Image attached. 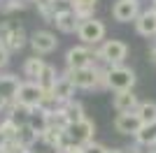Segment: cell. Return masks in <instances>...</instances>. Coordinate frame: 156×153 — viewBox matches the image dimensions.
<instances>
[{"label": "cell", "mask_w": 156, "mask_h": 153, "mask_svg": "<svg viewBox=\"0 0 156 153\" xmlns=\"http://www.w3.org/2000/svg\"><path fill=\"white\" fill-rule=\"evenodd\" d=\"M126 56H128V46L121 39H105L100 49L96 51L93 67L103 70V67H112V65H124Z\"/></svg>", "instance_id": "obj_1"}, {"label": "cell", "mask_w": 156, "mask_h": 153, "mask_svg": "<svg viewBox=\"0 0 156 153\" xmlns=\"http://www.w3.org/2000/svg\"><path fill=\"white\" fill-rule=\"evenodd\" d=\"M105 79H107V88L119 93V90H133L135 86V72L126 67V65H112L105 70Z\"/></svg>", "instance_id": "obj_2"}, {"label": "cell", "mask_w": 156, "mask_h": 153, "mask_svg": "<svg viewBox=\"0 0 156 153\" xmlns=\"http://www.w3.org/2000/svg\"><path fill=\"white\" fill-rule=\"evenodd\" d=\"M42 97H44V90L40 88L35 81H21L16 95H14V104L19 107H26V109H35L42 104Z\"/></svg>", "instance_id": "obj_3"}, {"label": "cell", "mask_w": 156, "mask_h": 153, "mask_svg": "<svg viewBox=\"0 0 156 153\" xmlns=\"http://www.w3.org/2000/svg\"><path fill=\"white\" fill-rule=\"evenodd\" d=\"M77 37L82 39L84 46H91V44H100L105 39V23L100 19H84L77 28Z\"/></svg>", "instance_id": "obj_4"}, {"label": "cell", "mask_w": 156, "mask_h": 153, "mask_svg": "<svg viewBox=\"0 0 156 153\" xmlns=\"http://www.w3.org/2000/svg\"><path fill=\"white\" fill-rule=\"evenodd\" d=\"M93 58H96V51H91L84 44H77V46H72V49H68V53H65V65H68V70L93 67Z\"/></svg>", "instance_id": "obj_5"}, {"label": "cell", "mask_w": 156, "mask_h": 153, "mask_svg": "<svg viewBox=\"0 0 156 153\" xmlns=\"http://www.w3.org/2000/svg\"><path fill=\"white\" fill-rule=\"evenodd\" d=\"M68 137H70V141L75 144V146H86V144H91L93 141V134H96V123L89 121V118H84V121L75 123V125H68Z\"/></svg>", "instance_id": "obj_6"}, {"label": "cell", "mask_w": 156, "mask_h": 153, "mask_svg": "<svg viewBox=\"0 0 156 153\" xmlns=\"http://www.w3.org/2000/svg\"><path fill=\"white\" fill-rule=\"evenodd\" d=\"M63 76L70 79L75 88H98V67H82V70H65Z\"/></svg>", "instance_id": "obj_7"}, {"label": "cell", "mask_w": 156, "mask_h": 153, "mask_svg": "<svg viewBox=\"0 0 156 153\" xmlns=\"http://www.w3.org/2000/svg\"><path fill=\"white\" fill-rule=\"evenodd\" d=\"M28 42H30L33 51H35V56L51 53V51L58 46V39H56V35H54L51 30H35L30 37H28Z\"/></svg>", "instance_id": "obj_8"}, {"label": "cell", "mask_w": 156, "mask_h": 153, "mask_svg": "<svg viewBox=\"0 0 156 153\" xmlns=\"http://www.w3.org/2000/svg\"><path fill=\"white\" fill-rule=\"evenodd\" d=\"M137 14H140V2L137 0H117L112 5V16L119 23H128V21H135Z\"/></svg>", "instance_id": "obj_9"}, {"label": "cell", "mask_w": 156, "mask_h": 153, "mask_svg": "<svg viewBox=\"0 0 156 153\" xmlns=\"http://www.w3.org/2000/svg\"><path fill=\"white\" fill-rule=\"evenodd\" d=\"M112 104H114V109H117L119 114H135L140 100H137V95L133 90H119L112 97Z\"/></svg>", "instance_id": "obj_10"}, {"label": "cell", "mask_w": 156, "mask_h": 153, "mask_svg": "<svg viewBox=\"0 0 156 153\" xmlns=\"http://www.w3.org/2000/svg\"><path fill=\"white\" fill-rule=\"evenodd\" d=\"M140 127H142V121L137 114H117V118H114V130L119 134H133L135 137L140 132Z\"/></svg>", "instance_id": "obj_11"}, {"label": "cell", "mask_w": 156, "mask_h": 153, "mask_svg": "<svg viewBox=\"0 0 156 153\" xmlns=\"http://www.w3.org/2000/svg\"><path fill=\"white\" fill-rule=\"evenodd\" d=\"M135 30L140 35H144V37H156V14L151 9H144V12L137 14Z\"/></svg>", "instance_id": "obj_12"}, {"label": "cell", "mask_w": 156, "mask_h": 153, "mask_svg": "<svg viewBox=\"0 0 156 153\" xmlns=\"http://www.w3.org/2000/svg\"><path fill=\"white\" fill-rule=\"evenodd\" d=\"M75 90H77V88L70 83V79L61 74V76H58V81H56V86L51 88V93H49V95H54L56 100L61 102V104H65V102L75 100Z\"/></svg>", "instance_id": "obj_13"}, {"label": "cell", "mask_w": 156, "mask_h": 153, "mask_svg": "<svg viewBox=\"0 0 156 153\" xmlns=\"http://www.w3.org/2000/svg\"><path fill=\"white\" fill-rule=\"evenodd\" d=\"M19 86H21V81L16 74H0V97H5L7 102L14 100Z\"/></svg>", "instance_id": "obj_14"}, {"label": "cell", "mask_w": 156, "mask_h": 153, "mask_svg": "<svg viewBox=\"0 0 156 153\" xmlns=\"http://www.w3.org/2000/svg\"><path fill=\"white\" fill-rule=\"evenodd\" d=\"M54 23H56V28H58L61 32L70 35V32H77V28H79V23H82V19H79L75 12H65V14H58Z\"/></svg>", "instance_id": "obj_15"}, {"label": "cell", "mask_w": 156, "mask_h": 153, "mask_svg": "<svg viewBox=\"0 0 156 153\" xmlns=\"http://www.w3.org/2000/svg\"><path fill=\"white\" fill-rule=\"evenodd\" d=\"M58 76H61V74L56 72V67L47 63L44 70L40 72V76H37V81H35V83H37V86L44 90V93H51V88L56 86V81H58Z\"/></svg>", "instance_id": "obj_16"}, {"label": "cell", "mask_w": 156, "mask_h": 153, "mask_svg": "<svg viewBox=\"0 0 156 153\" xmlns=\"http://www.w3.org/2000/svg\"><path fill=\"white\" fill-rule=\"evenodd\" d=\"M44 58H40V56H30L23 60V76H26V81H37V76L40 72L44 70Z\"/></svg>", "instance_id": "obj_17"}, {"label": "cell", "mask_w": 156, "mask_h": 153, "mask_svg": "<svg viewBox=\"0 0 156 153\" xmlns=\"http://www.w3.org/2000/svg\"><path fill=\"white\" fill-rule=\"evenodd\" d=\"M14 141H16L19 146H23V148H28V151H30L33 144H35V141H40V134L35 132V130H33L28 123H23V125H19V130H16Z\"/></svg>", "instance_id": "obj_18"}, {"label": "cell", "mask_w": 156, "mask_h": 153, "mask_svg": "<svg viewBox=\"0 0 156 153\" xmlns=\"http://www.w3.org/2000/svg\"><path fill=\"white\" fill-rule=\"evenodd\" d=\"M63 114H65V118H68L70 125H75V123H79V121H84V118H86L84 107H82V102H77V100L65 102V104H63Z\"/></svg>", "instance_id": "obj_19"}, {"label": "cell", "mask_w": 156, "mask_h": 153, "mask_svg": "<svg viewBox=\"0 0 156 153\" xmlns=\"http://www.w3.org/2000/svg\"><path fill=\"white\" fill-rule=\"evenodd\" d=\"M26 44H28V35H26V30H23L21 25H14V28H12V35H9V39H7V46H5V49L12 53V51L23 49Z\"/></svg>", "instance_id": "obj_20"}, {"label": "cell", "mask_w": 156, "mask_h": 153, "mask_svg": "<svg viewBox=\"0 0 156 153\" xmlns=\"http://www.w3.org/2000/svg\"><path fill=\"white\" fill-rule=\"evenodd\" d=\"M142 125H156V102H140L135 109Z\"/></svg>", "instance_id": "obj_21"}, {"label": "cell", "mask_w": 156, "mask_h": 153, "mask_svg": "<svg viewBox=\"0 0 156 153\" xmlns=\"http://www.w3.org/2000/svg\"><path fill=\"white\" fill-rule=\"evenodd\" d=\"M28 125L35 130L37 134H42L47 130V111L44 109H40V107H35V109H30V114H28Z\"/></svg>", "instance_id": "obj_22"}, {"label": "cell", "mask_w": 156, "mask_h": 153, "mask_svg": "<svg viewBox=\"0 0 156 153\" xmlns=\"http://www.w3.org/2000/svg\"><path fill=\"white\" fill-rule=\"evenodd\" d=\"M68 118H65L63 109L58 111H51V114H47V130H54V132H65L68 130Z\"/></svg>", "instance_id": "obj_23"}, {"label": "cell", "mask_w": 156, "mask_h": 153, "mask_svg": "<svg viewBox=\"0 0 156 153\" xmlns=\"http://www.w3.org/2000/svg\"><path fill=\"white\" fill-rule=\"evenodd\" d=\"M135 141H137V146L154 148L156 146V125H142L140 132L135 134Z\"/></svg>", "instance_id": "obj_24"}, {"label": "cell", "mask_w": 156, "mask_h": 153, "mask_svg": "<svg viewBox=\"0 0 156 153\" xmlns=\"http://www.w3.org/2000/svg\"><path fill=\"white\" fill-rule=\"evenodd\" d=\"M96 5H98V0H72V12L84 21V19H91L93 16Z\"/></svg>", "instance_id": "obj_25"}, {"label": "cell", "mask_w": 156, "mask_h": 153, "mask_svg": "<svg viewBox=\"0 0 156 153\" xmlns=\"http://www.w3.org/2000/svg\"><path fill=\"white\" fill-rule=\"evenodd\" d=\"M28 5H30V0H0V12L12 14V12H19V9H26Z\"/></svg>", "instance_id": "obj_26"}, {"label": "cell", "mask_w": 156, "mask_h": 153, "mask_svg": "<svg viewBox=\"0 0 156 153\" xmlns=\"http://www.w3.org/2000/svg\"><path fill=\"white\" fill-rule=\"evenodd\" d=\"M49 9L54 12V16L72 12V0H51V7H49Z\"/></svg>", "instance_id": "obj_27"}, {"label": "cell", "mask_w": 156, "mask_h": 153, "mask_svg": "<svg viewBox=\"0 0 156 153\" xmlns=\"http://www.w3.org/2000/svg\"><path fill=\"white\" fill-rule=\"evenodd\" d=\"M12 23H7V21H2L0 23V46H7V39H9V35H12Z\"/></svg>", "instance_id": "obj_28"}, {"label": "cell", "mask_w": 156, "mask_h": 153, "mask_svg": "<svg viewBox=\"0 0 156 153\" xmlns=\"http://www.w3.org/2000/svg\"><path fill=\"white\" fill-rule=\"evenodd\" d=\"M82 153H107V148L103 144H98V141H91V144L82 146Z\"/></svg>", "instance_id": "obj_29"}, {"label": "cell", "mask_w": 156, "mask_h": 153, "mask_svg": "<svg viewBox=\"0 0 156 153\" xmlns=\"http://www.w3.org/2000/svg\"><path fill=\"white\" fill-rule=\"evenodd\" d=\"M30 2L37 7V12H44V9H49V7H51V0H30Z\"/></svg>", "instance_id": "obj_30"}, {"label": "cell", "mask_w": 156, "mask_h": 153, "mask_svg": "<svg viewBox=\"0 0 156 153\" xmlns=\"http://www.w3.org/2000/svg\"><path fill=\"white\" fill-rule=\"evenodd\" d=\"M7 63H9V51L5 46H0V67H5Z\"/></svg>", "instance_id": "obj_31"}, {"label": "cell", "mask_w": 156, "mask_h": 153, "mask_svg": "<svg viewBox=\"0 0 156 153\" xmlns=\"http://www.w3.org/2000/svg\"><path fill=\"white\" fill-rule=\"evenodd\" d=\"M149 60H151V63L156 65V44H154V46L149 49Z\"/></svg>", "instance_id": "obj_32"}, {"label": "cell", "mask_w": 156, "mask_h": 153, "mask_svg": "<svg viewBox=\"0 0 156 153\" xmlns=\"http://www.w3.org/2000/svg\"><path fill=\"white\" fill-rule=\"evenodd\" d=\"M7 104H9V102H7L5 97H0V114H2V111L7 109Z\"/></svg>", "instance_id": "obj_33"}, {"label": "cell", "mask_w": 156, "mask_h": 153, "mask_svg": "<svg viewBox=\"0 0 156 153\" xmlns=\"http://www.w3.org/2000/svg\"><path fill=\"white\" fill-rule=\"evenodd\" d=\"M107 153H126V151H121V148H112L110 151V148H107Z\"/></svg>", "instance_id": "obj_34"}, {"label": "cell", "mask_w": 156, "mask_h": 153, "mask_svg": "<svg viewBox=\"0 0 156 153\" xmlns=\"http://www.w3.org/2000/svg\"><path fill=\"white\" fill-rule=\"evenodd\" d=\"M68 153H82V148H79V146H75V148H70Z\"/></svg>", "instance_id": "obj_35"}, {"label": "cell", "mask_w": 156, "mask_h": 153, "mask_svg": "<svg viewBox=\"0 0 156 153\" xmlns=\"http://www.w3.org/2000/svg\"><path fill=\"white\" fill-rule=\"evenodd\" d=\"M0 153H7V148H5V146H0Z\"/></svg>", "instance_id": "obj_36"}, {"label": "cell", "mask_w": 156, "mask_h": 153, "mask_svg": "<svg viewBox=\"0 0 156 153\" xmlns=\"http://www.w3.org/2000/svg\"><path fill=\"white\" fill-rule=\"evenodd\" d=\"M151 12H154V14H156V2H154V5H151Z\"/></svg>", "instance_id": "obj_37"}, {"label": "cell", "mask_w": 156, "mask_h": 153, "mask_svg": "<svg viewBox=\"0 0 156 153\" xmlns=\"http://www.w3.org/2000/svg\"><path fill=\"white\" fill-rule=\"evenodd\" d=\"M149 153H156V151H149Z\"/></svg>", "instance_id": "obj_38"}, {"label": "cell", "mask_w": 156, "mask_h": 153, "mask_svg": "<svg viewBox=\"0 0 156 153\" xmlns=\"http://www.w3.org/2000/svg\"><path fill=\"white\" fill-rule=\"evenodd\" d=\"M154 2H156V0H154Z\"/></svg>", "instance_id": "obj_39"}]
</instances>
